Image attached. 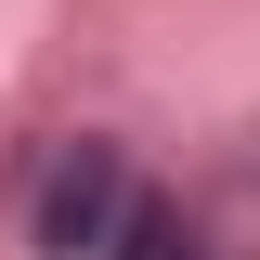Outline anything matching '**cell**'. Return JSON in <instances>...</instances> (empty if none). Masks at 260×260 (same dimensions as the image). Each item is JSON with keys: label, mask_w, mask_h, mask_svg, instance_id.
<instances>
[{"label": "cell", "mask_w": 260, "mask_h": 260, "mask_svg": "<svg viewBox=\"0 0 260 260\" xmlns=\"http://www.w3.org/2000/svg\"><path fill=\"white\" fill-rule=\"evenodd\" d=\"M104 260H208V221H182L169 195H130L117 234H104Z\"/></svg>", "instance_id": "cell-2"}, {"label": "cell", "mask_w": 260, "mask_h": 260, "mask_svg": "<svg viewBox=\"0 0 260 260\" xmlns=\"http://www.w3.org/2000/svg\"><path fill=\"white\" fill-rule=\"evenodd\" d=\"M117 208H130V169H117V143H65V156L39 169V247H52V260H104Z\"/></svg>", "instance_id": "cell-1"}]
</instances>
